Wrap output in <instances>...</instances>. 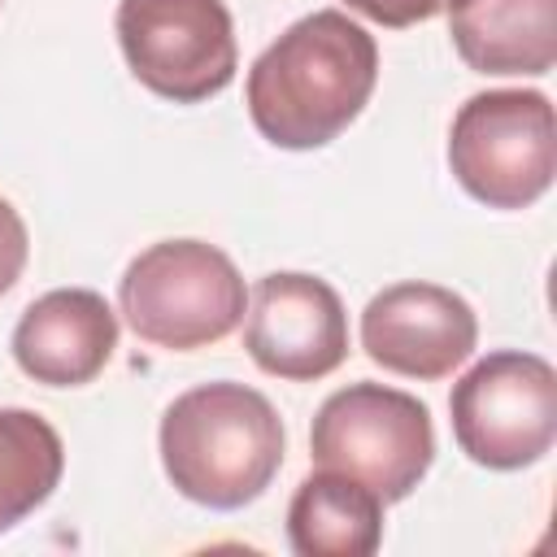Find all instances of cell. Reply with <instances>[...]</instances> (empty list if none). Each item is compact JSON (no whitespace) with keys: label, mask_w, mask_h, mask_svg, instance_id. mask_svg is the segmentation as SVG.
<instances>
[{"label":"cell","mask_w":557,"mask_h":557,"mask_svg":"<svg viewBox=\"0 0 557 557\" xmlns=\"http://www.w3.org/2000/svg\"><path fill=\"white\" fill-rule=\"evenodd\" d=\"M379 83V44L339 9L292 22L248 70V117L274 148L309 152L344 135Z\"/></svg>","instance_id":"6da1fadb"},{"label":"cell","mask_w":557,"mask_h":557,"mask_svg":"<svg viewBox=\"0 0 557 557\" xmlns=\"http://www.w3.org/2000/svg\"><path fill=\"white\" fill-rule=\"evenodd\" d=\"M161 466L178 496L205 509L252 505L283 466V418L248 383H200L161 413Z\"/></svg>","instance_id":"7a4b0ae2"},{"label":"cell","mask_w":557,"mask_h":557,"mask_svg":"<svg viewBox=\"0 0 557 557\" xmlns=\"http://www.w3.org/2000/svg\"><path fill=\"white\" fill-rule=\"evenodd\" d=\"M117 305L144 344L196 352L244 322L248 287L222 248L205 239H161L126 265Z\"/></svg>","instance_id":"3957f363"},{"label":"cell","mask_w":557,"mask_h":557,"mask_svg":"<svg viewBox=\"0 0 557 557\" xmlns=\"http://www.w3.org/2000/svg\"><path fill=\"white\" fill-rule=\"evenodd\" d=\"M318 470H335L370 487L383 505L405 500L435 461L431 409L383 383H348L322 400L309 431Z\"/></svg>","instance_id":"277c9868"},{"label":"cell","mask_w":557,"mask_h":557,"mask_svg":"<svg viewBox=\"0 0 557 557\" xmlns=\"http://www.w3.org/2000/svg\"><path fill=\"white\" fill-rule=\"evenodd\" d=\"M448 170L487 209L535 205L557 174L553 100L531 87L470 96L448 131Z\"/></svg>","instance_id":"5b68a950"},{"label":"cell","mask_w":557,"mask_h":557,"mask_svg":"<svg viewBox=\"0 0 557 557\" xmlns=\"http://www.w3.org/2000/svg\"><path fill=\"white\" fill-rule=\"evenodd\" d=\"M448 418L457 448L474 466H535L557 440V370L540 352H487L453 383Z\"/></svg>","instance_id":"8992f818"},{"label":"cell","mask_w":557,"mask_h":557,"mask_svg":"<svg viewBox=\"0 0 557 557\" xmlns=\"http://www.w3.org/2000/svg\"><path fill=\"white\" fill-rule=\"evenodd\" d=\"M113 30L131 74L174 104L226 91L239 70L235 22L222 0H117Z\"/></svg>","instance_id":"52a82bcc"},{"label":"cell","mask_w":557,"mask_h":557,"mask_svg":"<svg viewBox=\"0 0 557 557\" xmlns=\"http://www.w3.org/2000/svg\"><path fill=\"white\" fill-rule=\"evenodd\" d=\"M244 348L270 379L313 383L348 357V313L339 292L300 270L257 278L244 318Z\"/></svg>","instance_id":"ba28073f"},{"label":"cell","mask_w":557,"mask_h":557,"mask_svg":"<svg viewBox=\"0 0 557 557\" xmlns=\"http://www.w3.org/2000/svg\"><path fill=\"white\" fill-rule=\"evenodd\" d=\"M479 344V318L466 296L440 283H392L361 309V348L374 366L435 383L470 361Z\"/></svg>","instance_id":"9c48e42d"},{"label":"cell","mask_w":557,"mask_h":557,"mask_svg":"<svg viewBox=\"0 0 557 557\" xmlns=\"http://www.w3.org/2000/svg\"><path fill=\"white\" fill-rule=\"evenodd\" d=\"M9 348L26 379L44 387H83L113 361L117 313L91 287H57L22 309Z\"/></svg>","instance_id":"30bf717a"},{"label":"cell","mask_w":557,"mask_h":557,"mask_svg":"<svg viewBox=\"0 0 557 557\" xmlns=\"http://www.w3.org/2000/svg\"><path fill=\"white\" fill-rule=\"evenodd\" d=\"M448 35L474 74L540 78L557 61V0H461Z\"/></svg>","instance_id":"8fae6325"},{"label":"cell","mask_w":557,"mask_h":557,"mask_svg":"<svg viewBox=\"0 0 557 557\" xmlns=\"http://www.w3.org/2000/svg\"><path fill=\"white\" fill-rule=\"evenodd\" d=\"M296 557H370L383 544V500L348 474H309L287 505Z\"/></svg>","instance_id":"7c38bea8"},{"label":"cell","mask_w":557,"mask_h":557,"mask_svg":"<svg viewBox=\"0 0 557 557\" xmlns=\"http://www.w3.org/2000/svg\"><path fill=\"white\" fill-rule=\"evenodd\" d=\"M65 474V444L35 409H0V535L26 522Z\"/></svg>","instance_id":"4fadbf2b"},{"label":"cell","mask_w":557,"mask_h":557,"mask_svg":"<svg viewBox=\"0 0 557 557\" xmlns=\"http://www.w3.org/2000/svg\"><path fill=\"white\" fill-rule=\"evenodd\" d=\"M344 4L352 13L387 26V30H405V26H418V22H431V17L448 13L461 0H344Z\"/></svg>","instance_id":"5bb4252c"},{"label":"cell","mask_w":557,"mask_h":557,"mask_svg":"<svg viewBox=\"0 0 557 557\" xmlns=\"http://www.w3.org/2000/svg\"><path fill=\"white\" fill-rule=\"evenodd\" d=\"M26 257H30V235H26V222L22 213L0 196V296L22 278L26 270Z\"/></svg>","instance_id":"9a60e30c"},{"label":"cell","mask_w":557,"mask_h":557,"mask_svg":"<svg viewBox=\"0 0 557 557\" xmlns=\"http://www.w3.org/2000/svg\"><path fill=\"white\" fill-rule=\"evenodd\" d=\"M0 4H4V0H0Z\"/></svg>","instance_id":"2e32d148"}]
</instances>
